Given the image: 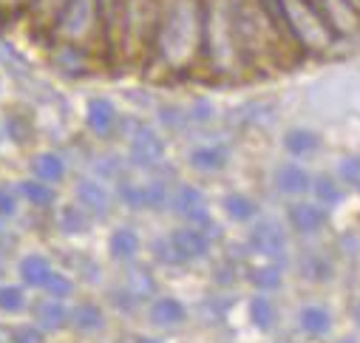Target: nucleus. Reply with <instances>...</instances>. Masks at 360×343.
<instances>
[{
    "instance_id": "obj_18",
    "label": "nucleus",
    "mask_w": 360,
    "mask_h": 343,
    "mask_svg": "<svg viewBox=\"0 0 360 343\" xmlns=\"http://www.w3.org/2000/svg\"><path fill=\"white\" fill-rule=\"evenodd\" d=\"M51 273L54 270H51V264L43 259V255H26V259L20 261V278L29 287H46Z\"/></svg>"
},
{
    "instance_id": "obj_12",
    "label": "nucleus",
    "mask_w": 360,
    "mask_h": 343,
    "mask_svg": "<svg viewBox=\"0 0 360 343\" xmlns=\"http://www.w3.org/2000/svg\"><path fill=\"white\" fill-rule=\"evenodd\" d=\"M34 318H37V323L43 329H63L68 323L71 312L65 309V304L60 298H46V301H40L34 306Z\"/></svg>"
},
{
    "instance_id": "obj_26",
    "label": "nucleus",
    "mask_w": 360,
    "mask_h": 343,
    "mask_svg": "<svg viewBox=\"0 0 360 343\" xmlns=\"http://www.w3.org/2000/svg\"><path fill=\"white\" fill-rule=\"evenodd\" d=\"M20 309H26V295H23V290H20V287H12V284H4V287H0V312L15 315V312H20Z\"/></svg>"
},
{
    "instance_id": "obj_29",
    "label": "nucleus",
    "mask_w": 360,
    "mask_h": 343,
    "mask_svg": "<svg viewBox=\"0 0 360 343\" xmlns=\"http://www.w3.org/2000/svg\"><path fill=\"white\" fill-rule=\"evenodd\" d=\"M338 174L349 188H360V156H346L338 167Z\"/></svg>"
},
{
    "instance_id": "obj_4",
    "label": "nucleus",
    "mask_w": 360,
    "mask_h": 343,
    "mask_svg": "<svg viewBox=\"0 0 360 343\" xmlns=\"http://www.w3.org/2000/svg\"><path fill=\"white\" fill-rule=\"evenodd\" d=\"M173 210L179 216H185L191 224H210V213H207V202L202 196L199 188H179L170 199Z\"/></svg>"
},
{
    "instance_id": "obj_21",
    "label": "nucleus",
    "mask_w": 360,
    "mask_h": 343,
    "mask_svg": "<svg viewBox=\"0 0 360 343\" xmlns=\"http://www.w3.org/2000/svg\"><path fill=\"white\" fill-rule=\"evenodd\" d=\"M224 213L233 221H250V219H255L258 205L244 193H230V196H224Z\"/></svg>"
},
{
    "instance_id": "obj_9",
    "label": "nucleus",
    "mask_w": 360,
    "mask_h": 343,
    "mask_svg": "<svg viewBox=\"0 0 360 343\" xmlns=\"http://www.w3.org/2000/svg\"><path fill=\"white\" fill-rule=\"evenodd\" d=\"M91 20V0H65V6L60 12V29L65 34H82Z\"/></svg>"
},
{
    "instance_id": "obj_17",
    "label": "nucleus",
    "mask_w": 360,
    "mask_h": 343,
    "mask_svg": "<svg viewBox=\"0 0 360 343\" xmlns=\"http://www.w3.org/2000/svg\"><path fill=\"white\" fill-rule=\"evenodd\" d=\"M318 145H321V136L315 131H307V128H292L284 136V148L292 156H309L318 150Z\"/></svg>"
},
{
    "instance_id": "obj_32",
    "label": "nucleus",
    "mask_w": 360,
    "mask_h": 343,
    "mask_svg": "<svg viewBox=\"0 0 360 343\" xmlns=\"http://www.w3.org/2000/svg\"><path fill=\"white\" fill-rule=\"evenodd\" d=\"M18 213V202L9 190H0V219H9Z\"/></svg>"
},
{
    "instance_id": "obj_13",
    "label": "nucleus",
    "mask_w": 360,
    "mask_h": 343,
    "mask_svg": "<svg viewBox=\"0 0 360 343\" xmlns=\"http://www.w3.org/2000/svg\"><path fill=\"white\" fill-rule=\"evenodd\" d=\"M108 250H111V255L117 261H131L139 252V235L131 227H117L108 238Z\"/></svg>"
},
{
    "instance_id": "obj_16",
    "label": "nucleus",
    "mask_w": 360,
    "mask_h": 343,
    "mask_svg": "<svg viewBox=\"0 0 360 343\" xmlns=\"http://www.w3.org/2000/svg\"><path fill=\"white\" fill-rule=\"evenodd\" d=\"M191 164L196 170H221L227 164V148L221 145H202L196 150H191Z\"/></svg>"
},
{
    "instance_id": "obj_31",
    "label": "nucleus",
    "mask_w": 360,
    "mask_h": 343,
    "mask_svg": "<svg viewBox=\"0 0 360 343\" xmlns=\"http://www.w3.org/2000/svg\"><path fill=\"white\" fill-rule=\"evenodd\" d=\"M12 343H43V332L37 326H18L12 332Z\"/></svg>"
},
{
    "instance_id": "obj_14",
    "label": "nucleus",
    "mask_w": 360,
    "mask_h": 343,
    "mask_svg": "<svg viewBox=\"0 0 360 343\" xmlns=\"http://www.w3.org/2000/svg\"><path fill=\"white\" fill-rule=\"evenodd\" d=\"M298 323H301V329L307 335L321 337V335H326L332 329V315H329V309H323L318 304H309V306H304L298 312Z\"/></svg>"
},
{
    "instance_id": "obj_22",
    "label": "nucleus",
    "mask_w": 360,
    "mask_h": 343,
    "mask_svg": "<svg viewBox=\"0 0 360 343\" xmlns=\"http://www.w3.org/2000/svg\"><path fill=\"white\" fill-rule=\"evenodd\" d=\"M71 321H74V326L82 329V332H97V329H103V323H105L100 306H94V304H79V306L71 312Z\"/></svg>"
},
{
    "instance_id": "obj_5",
    "label": "nucleus",
    "mask_w": 360,
    "mask_h": 343,
    "mask_svg": "<svg viewBox=\"0 0 360 343\" xmlns=\"http://www.w3.org/2000/svg\"><path fill=\"white\" fill-rule=\"evenodd\" d=\"M170 244L176 250V255L182 261H196V259H205L207 250H210V241L207 235L199 230V227H182L170 235Z\"/></svg>"
},
{
    "instance_id": "obj_36",
    "label": "nucleus",
    "mask_w": 360,
    "mask_h": 343,
    "mask_svg": "<svg viewBox=\"0 0 360 343\" xmlns=\"http://www.w3.org/2000/svg\"><path fill=\"white\" fill-rule=\"evenodd\" d=\"M354 321H357V323H360V306H357V309H354Z\"/></svg>"
},
{
    "instance_id": "obj_11",
    "label": "nucleus",
    "mask_w": 360,
    "mask_h": 343,
    "mask_svg": "<svg viewBox=\"0 0 360 343\" xmlns=\"http://www.w3.org/2000/svg\"><path fill=\"white\" fill-rule=\"evenodd\" d=\"M185 318H188V309L176 298H159L150 304V321L156 326H179L185 323Z\"/></svg>"
},
{
    "instance_id": "obj_15",
    "label": "nucleus",
    "mask_w": 360,
    "mask_h": 343,
    "mask_svg": "<svg viewBox=\"0 0 360 343\" xmlns=\"http://www.w3.org/2000/svg\"><path fill=\"white\" fill-rule=\"evenodd\" d=\"M32 170H34V176L43 179V182H60L65 176V162L57 153L46 150V153H37L32 159Z\"/></svg>"
},
{
    "instance_id": "obj_6",
    "label": "nucleus",
    "mask_w": 360,
    "mask_h": 343,
    "mask_svg": "<svg viewBox=\"0 0 360 343\" xmlns=\"http://www.w3.org/2000/svg\"><path fill=\"white\" fill-rule=\"evenodd\" d=\"M287 219H290V224H292L295 233L309 235V233H318V230L326 224L329 216H326V207H323V205H315V202H295V205H290Z\"/></svg>"
},
{
    "instance_id": "obj_35",
    "label": "nucleus",
    "mask_w": 360,
    "mask_h": 343,
    "mask_svg": "<svg viewBox=\"0 0 360 343\" xmlns=\"http://www.w3.org/2000/svg\"><path fill=\"white\" fill-rule=\"evenodd\" d=\"M343 4H346L349 9H357V6H360V0H343Z\"/></svg>"
},
{
    "instance_id": "obj_19",
    "label": "nucleus",
    "mask_w": 360,
    "mask_h": 343,
    "mask_svg": "<svg viewBox=\"0 0 360 343\" xmlns=\"http://www.w3.org/2000/svg\"><path fill=\"white\" fill-rule=\"evenodd\" d=\"M88 216H85V210L82 207H77V205H65V207H60V213H57V227L65 233V235H82L85 230H88Z\"/></svg>"
},
{
    "instance_id": "obj_34",
    "label": "nucleus",
    "mask_w": 360,
    "mask_h": 343,
    "mask_svg": "<svg viewBox=\"0 0 360 343\" xmlns=\"http://www.w3.org/2000/svg\"><path fill=\"white\" fill-rule=\"evenodd\" d=\"M134 343H162V340H153V337H136Z\"/></svg>"
},
{
    "instance_id": "obj_8",
    "label": "nucleus",
    "mask_w": 360,
    "mask_h": 343,
    "mask_svg": "<svg viewBox=\"0 0 360 343\" xmlns=\"http://www.w3.org/2000/svg\"><path fill=\"white\" fill-rule=\"evenodd\" d=\"M77 199L85 210H91L97 216H105L111 207V196L100 179H79L77 182Z\"/></svg>"
},
{
    "instance_id": "obj_33",
    "label": "nucleus",
    "mask_w": 360,
    "mask_h": 343,
    "mask_svg": "<svg viewBox=\"0 0 360 343\" xmlns=\"http://www.w3.org/2000/svg\"><path fill=\"white\" fill-rule=\"evenodd\" d=\"M0 343H12V332H6L4 326H0Z\"/></svg>"
},
{
    "instance_id": "obj_10",
    "label": "nucleus",
    "mask_w": 360,
    "mask_h": 343,
    "mask_svg": "<svg viewBox=\"0 0 360 343\" xmlns=\"http://www.w3.org/2000/svg\"><path fill=\"white\" fill-rule=\"evenodd\" d=\"M85 119H88V128H91L94 134H108L117 125L114 103L105 100V97L91 100V103H88V108H85Z\"/></svg>"
},
{
    "instance_id": "obj_27",
    "label": "nucleus",
    "mask_w": 360,
    "mask_h": 343,
    "mask_svg": "<svg viewBox=\"0 0 360 343\" xmlns=\"http://www.w3.org/2000/svg\"><path fill=\"white\" fill-rule=\"evenodd\" d=\"M125 290H128L134 298L150 295V292H153V278H150V273H148V270H134V273L128 276V281H125Z\"/></svg>"
},
{
    "instance_id": "obj_2",
    "label": "nucleus",
    "mask_w": 360,
    "mask_h": 343,
    "mask_svg": "<svg viewBox=\"0 0 360 343\" xmlns=\"http://www.w3.org/2000/svg\"><path fill=\"white\" fill-rule=\"evenodd\" d=\"M162 156H165L162 136L148 125H136V131L131 136V159L136 164H156Z\"/></svg>"
},
{
    "instance_id": "obj_24",
    "label": "nucleus",
    "mask_w": 360,
    "mask_h": 343,
    "mask_svg": "<svg viewBox=\"0 0 360 343\" xmlns=\"http://www.w3.org/2000/svg\"><path fill=\"white\" fill-rule=\"evenodd\" d=\"M250 281H252V287H258L264 292H273V290L281 287V270L276 264L255 267V270H250Z\"/></svg>"
},
{
    "instance_id": "obj_25",
    "label": "nucleus",
    "mask_w": 360,
    "mask_h": 343,
    "mask_svg": "<svg viewBox=\"0 0 360 343\" xmlns=\"http://www.w3.org/2000/svg\"><path fill=\"white\" fill-rule=\"evenodd\" d=\"M312 193H315L318 205H323V207H332V205L340 202V188H338V182L329 179V176H318V179H312Z\"/></svg>"
},
{
    "instance_id": "obj_23",
    "label": "nucleus",
    "mask_w": 360,
    "mask_h": 343,
    "mask_svg": "<svg viewBox=\"0 0 360 343\" xmlns=\"http://www.w3.org/2000/svg\"><path fill=\"white\" fill-rule=\"evenodd\" d=\"M20 188V193H23V199L26 202H32V205H37V207H46V205H51L54 202V190L49 188V182H43V179H26V182H20L18 185Z\"/></svg>"
},
{
    "instance_id": "obj_7",
    "label": "nucleus",
    "mask_w": 360,
    "mask_h": 343,
    "mask_svg": "<svg viewBox=\"0 0 360 343\" xmlns=\"http://www.w3.org/2000/svg\"><path fill=\"white\" fill-rule=\"evenodd\" d=\"M276 188L284 193V196H304L307 190H312V176L301 164H281L276 170Z\"/></svg>"
},
{
    "instance_id": "obj_20",
    "label": "nucleus",
    "mask_w": 360,
    "mask_h": 343,
    "mask_svg": "<svg viewBox=\"0 0 360 343\" xmlns=\"http://www.w3.org/2000/svg\"><path fill=\"white\" fill-rule=\"evenodd\" d=\"M276 318H278V312H276V306H273V301H269V298L258 295V298L250 301V321H252L255 329L269 332L276 326Z\"/></svg>"
},
{
    "instance_id": "obj_28",
    "label": "nucleus",
    "mask_w": 360,
    "mask_h": 343,
    "mask_svg": "<svg viewBox=\"0 0 360 343\" xmlns=\"http://www.w3.org/2000/svg\"><path fill=\"white\" fill-rule=\"evenodd\" d=\"M43 290L49 292V298H60V301H63V298H68V295H71L74 284H71V278H68V276H63V273H51Z\"/></svg>"
},
{
    "instance_id": "obj_3",
    "label": "nucleus",
    "mask_w": 360,
    "mask_h": 343,
    "mask_svg": "<svg viewBox=\"0 0 360 343\" xmlns=\"http://www.w3.org/2000/svg\"><path fill=\"white\" fill-rule=\"evenodd\" d=\"M120 199L128 205V207H136V210H145V207H165L173 196L167 193L165 185H120Z\"/></svg>"
},
{
    "instance_id": "obj_1",
    "label": "nucleus",
    "mask_w": 360,
    "mask_h": 343,
    "mask_svg": "<svg viewBox=\"0 0 360 343\" xmlns=\"http://www.w3.org/2000/svg\"><path fill=\"white\" fill-rule=\"evenodd\" d=\"M250 247L258 255H266V259H281L287 250V233L281 230L278 221L264 219L250 230Z\"/></svg>"
},
{
    "instance_id": "obj_30",
    "label": "nucleus",
    "mask_w": 360,
    "mask_h": 343,
    "mask_svg": "<svg viewBox=\"0 0 360 343\" xmlns=\"http://www.w3.org/2000/svg\"><path fill=\"white\" fill-rule=\"evenodd\" d=\"M264 4V9H266V15L273 18L278 26H284V29H290V15H287V0H261Z\"/></svg>"
}]
</instances>
